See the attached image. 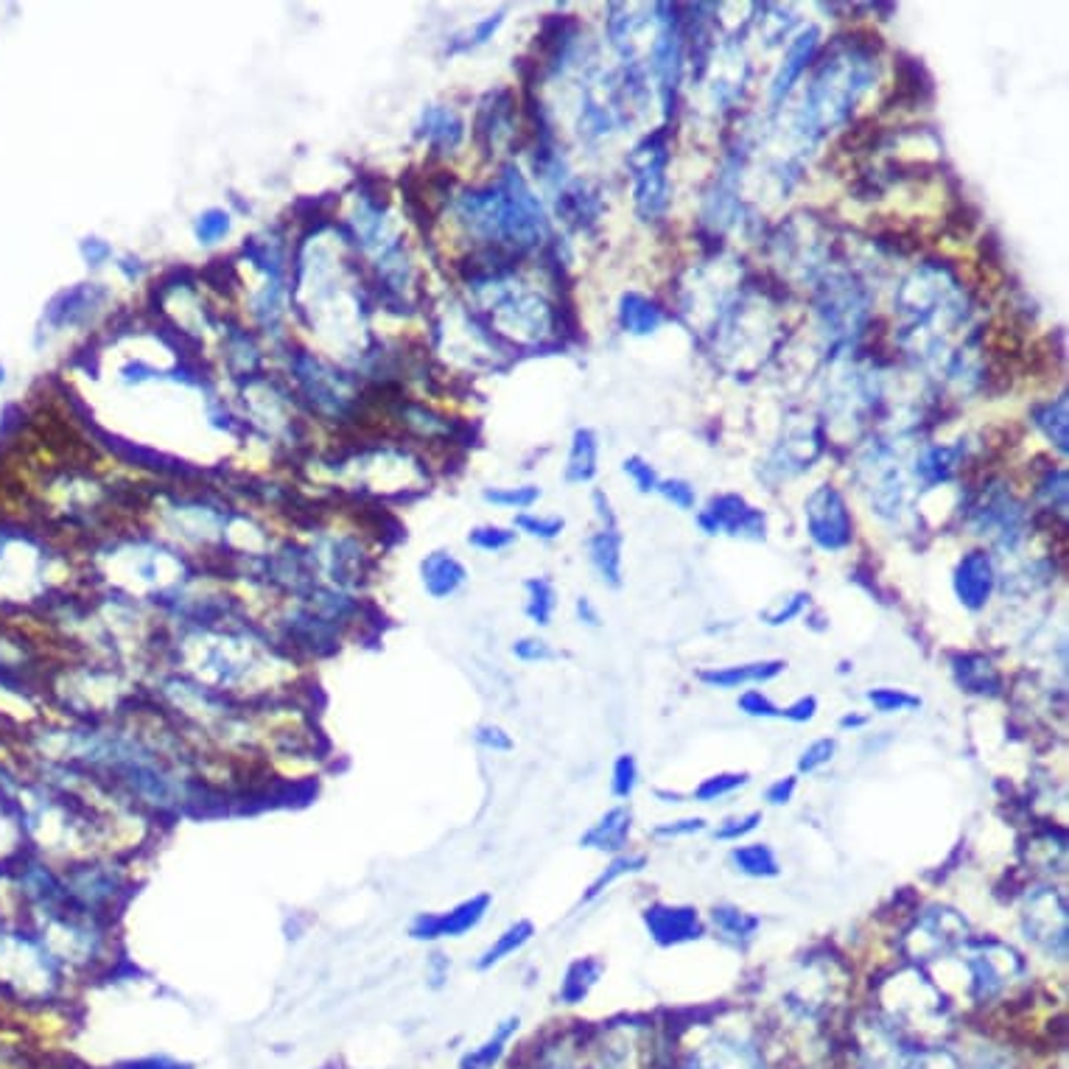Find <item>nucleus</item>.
Returning <instances> with one entry per match:
<instances>
[{
  "instance_id": "f257e3e1",
  "label": "nucleus",
  "mask_w": 1069,
  "mask_h": 1069,
  "mask_svg": "<svg viewBox=\"0 0 1069 1069\" xmlns=\"http://www.w3.org/2000/svg\"><path fill=\"white\" fill-rule=\"evenodd\" d=\"M876 82V50L854 37H837L835 50L820 62L801 110V133L820 135L849 118L860 95Z\"/></svg>"
},
{
  "instance_id": "f03ea898",
  "label": "nucleus",
  "mask_w": 1069,
  "mask_h": 1069,
  "mask_svg": "<svg viewBox=\"0 0 1069 1069\" xmlns=\"http://www.w3.org/2000/svg\"><path fill=\"white\" fill-rule=\"evenodd\" d=\"M669 143L667 129L660 126L630 151L628 165L633 171V202L635 214L644 221H655L664 216L669 205Z\"/></svg>"
},
{
  "instance_id": "7ed1b4c3",
  "label": "nucleus",
  "mask_w": 1069,
  "mask_h": 1069,
  "mask_svg": "<svg viewBox=\"0 0 1069 1069\" xmlns=\"http://www.w3.org/2000/svg\"><path fill=\"white\" fill-rule=\"evenodd\" d=\"M1022 932L1047 957L1064 961L1069 950L1067 899L1058 887L1033 885L1022 901Z\"/></svg>"
},
{
  "instance_id": "20e7f679",
  "label": "nucleus",
  "mask_w": 1069,
  "mask_h": 1069,
  "mask_svg": "<svg viewBox=\"0 0 1069 1069\" xmlns=\"http://www.w3.org/2000/svg\"><path fill=\"white\" fill-rule=\"evenodd\" d=\"M969 941V921L952 907L932 905L919 912L901 935V952L910 961H935Z\"/></svg>"
},
{
  "instance_id": "39448f33",
  "label": "nucleus",
  "mask_w": 1069,
  "mask_h": 1069,
  "mask_svg": "<svg viewBox=\"0 0 1069 1069\" xmlns=\"http://www.w3.org/2000/svg\"><path fill=\"white\" fill-rule=\"evenodd\" d=\"M969 969V995L977 1005H991L1008 991V986L1020 980L1025 972V961L1016 950L1000 941H972V952L966 957Z\"/></svg>"
},
{
  "instance_id": "423d86ee",
  "label": "nucleus",
  "mask_w": 1069,
  "mask_h": 1069,
  "mask_svg": "<svg viewBox=\"0 0 1069 1069\" xmlns=\"http://www.w3.org/2000/svg\"><path fill=\"white\" fill-rule=\"evenodd\" d=\"M969 524L975 534H991L1005 552L1025 541V507L1002 482H988L980 496L972 498Z\"/></svg>"
},
{
  "instance_id": "0eeeda50",
  "label": "nucleus",
  "mask_w": 1069,
  "mask_h": 1069,
  "mask_svg": "<svg viewBox=\"0 0 1069 1069\" xmlns=\"http://www.w3.org/2000/svg\"><path fill=\"white\" fill-rule=\"evenodd\" d=\"M806 532L812 543L824 552H843L854 541V521L843 493L831 485H820L804 504Z\"/></svg>"
},
{
  "instance_id": "6e6552de",
  "label": "nucleus",
  "mask_w": 1069,
  "mask_h": 1069,
  "mask_svg": "<svg viewBox=\"0 0 1069 1069\" xmlns=\"http://www.w3.org/2000/svg\"><path fill=\"white\" fill-rule=\"evenodd\" d=\"M698 527L705 534H731L743 541H765L768 538V516L759 507H750L739 493L714 496L705 510L698 513Z\"/></svg>"
},
{
  "instance_id": "1a4fd4ad",
  "label": "nucleus",
  "mask_w": 1069,
  "mask_h": 1069,
  "mask_svg": "<svg viewBox=\"0 0 1069 1069\" xmlns=\"http://www.w3.org/2000/svg\"><path fill=\"white\" fill-rule=\"evenodd\" d=\"M491 905V894H476L471 899L460 901V905H453L451 910L417 912L410 924V938L412 941H421V944H435V941H442V938L468 935V932L476 930L485 921Z\"/></svg>"
},
{
  "instance_id": "9d476101",
  "label": "nucleus",
  "mask_w": 1069,
  "mask_h": 1069,
  "mask_svg": "<svg viewBox=\"0 0 1069 1069\" xmlns=\"http://www.w3.org/2000/svg\"><path fill=\"white\" fill-rule=\"evenodd\" d=\"M658 20L660 28L653 39V73L658 79L664 115L669 118L678 104L680 76H683V25H680V18Z\"/></svg>"
},
{
  "instance_id": "9b49d317",
  "label": "nucleus",
  "mask_w": 1069,
  "mask_h": 1069,
  "mask_svg": "<svg viewBox=\"0 0 1069 1069\" xmlns=\"http://www.w3.org/2000/svg\"><path fill=\"white\" fill-rule=\"evenodd\" d=\"M865 291L846 275H831L829 284L820 289L818 311L824 317L826 327H835V334H846L857 327L865 317Z\"/></svg>"
},
{
  "instance_id": "f8f14e48",
  "label": "nucleus",
  "mask_w": 1069,
  "mask_h": 1069,
  "mask_svg": "<svg viewBox=\"0 0 1069 1069\" xmlns=\"http://www.w3.org/2000/svg\"><path fill=\"white\" fill-rule=\"evenodd\" d=\"M997 585V568L991 554L982 549H972L961 558L955 574H952V588H955L957 602L966 610L977 613L988 605Z\"/></svg>"
},
{
  "instance_id": "ddd939ff",
  "label": "nucleus",
  "mask_w": 1069,
  "mask_h": 1069,
  "mask_svg": "<svg viewBox=\"0 0 1069 1069\" xmlns=\"http://www.w3.org/2000/svg\"><path fill=\"white\" fill-rule=\"evenodd\" d=\"M642 919L658 946H680L703 938V921L689 905H653L642 912Z\"/></svg>"
},
{
  "instance_id": "4468645a",
  "label": "nucleus",
  "mask_w": 1069,
  "mask_h": 1069,
  "mask_svg": "<svg viewBox=\"0 0 1069 1069\" xmlns=\"http://www.w3.org/2000/svg\"><path fill=\"white\" fill-rule=\"evenodd\" d=\"M818 45H820L818 25H806L804 32L795 34L793 43H790V48H786L784 59H781L779 70H775L773 84H770V101H773V107H779L781 101L790 95V90L795 88V82L801 79V73L809 68L812 59H815V54H818Z\"/></svg>"
},
{
  "instance_id": "2eb2a0df",
  "label": "nucleus",
  "mask_w": 1069,
  "mask_h": 1069,
  "mask_svg": "<svg viewBox=\"0 0 1069 1069\" xmlns=\"http://www.w3.org/2000/svg\"><path fill=\"white\" fill-rule=\"evenodd\" d=\"M680 1069H761V1058L739 1038L720 1036L689 1053Z\"/></svg>"
},
{
  "instance_id": "dca6fc26",
  "label": "nucleus",
  "mask_w": 1069,
  "mask_h": 1069,
  "mask_svg": "<svg viewBox=\"0 0 1069 1069\" xmlns=\"http://www.w3.org/2000/svg\"><path fill=\"white\" fill-rule=\"evenodd\" d=\"M952 675L963 692L977 694V698H997L1002 692V675L986 655L980 653H957L952 655Z\"/></svg>"
},
{
  "instance_id": "f3484780",
  "label": "nucleus",
  "mask_w": 1069,
  "mask_h": 1069,
  "mask_svg": "<svg viewBox=\"0 0 1069 1069\" xmlns=\"http://www.w3.org/2000/svg\"><path fill=\"white\" fill-rule=\"evenodd\" d=\"M421 583L432 599H448L468 583V568L451 552H432L421 560Z\"/></svg>"
},
{
  "instance_id": "a211bd4d",
  "label": "nucleus",
  "mask_w": 1069,
  "mask_h": 1069,
  "mask_svg": "<svg viewBox=\"0 0 1069 1069\" xmlns=\"http://www.w3.org/2000/svg\"><path fill=\"white\" fill-rule=\"evenodd\" d=\"M786 669L784 660H754V664H734V667L703 669L698 678L711 689H739V686L770 683Z\"/></svg>"
},
{
  "instance_id": "6ab92c4d",
  "label": "nucleus",
  "mask_w": 1069,
  "mask_h": 1069,
  "mask_svg": "<svg viewBox=\"0 0 1069 1069\" xmlns=\"http://www.w3.org/2000/svg\"><path fill=\"white\" fill-rule=\"evenodd\" d=\"M630 829H633V815H630L628 806H613V809L605 812L602 818L579 837V846L583 849L619 854L628 846Z\"/></svg>"
},
{
  "instance_id": "aec40b11",
  "label": "nucleus",
  "mask_w": 1069,
  "mask_h": 1069,
  "mask_svg": "<svg viewBox=\"0 0 1069 1069\" xmlns=\"http://www.w3.org/2000/svg\"><path fill=\"white\" fill-rule=\"evenodd\" d=\"M966 460V446L963 440L957 446H927L916 457V479L924 487L946 485L957 473L961 462Z\"/></svg>"
},
{
  "instance_id": "412c9836",
  "label": "nucleus",
  "mask_w": 1069,
  "mask_h": 1069,
  "mask_svg": "<svg viewBox=\"0 0 1069 1069\" xmlns=\"http://www.w3.org/2000/svg\"><path fill=\"white\" fill-rule=\"evenodd\" d=\"M588 560L594 572L599 574L605 585L619 588L622 585V534L619 529H599L588 541Z\"/></svg>"
},
{
  "instance_id": "4be33fe9",
  "label": "nucleus",
  "mask_w": 1069,
  "mask_h": 1069,
  "mask_svg": "<svg viewBox=\"0 0 1069 1069\" xmlns=\"http://www.w3.org/2000/svg\"><path fill=\"white\" fill-rule=\"evenodd\" d=\"M664 309L650 297L639 295V291H624L619 297V325L624 334L630 336H650L664 325Z\"/></svg>"
},
{
  "instance_id": "5701e85b",
  "label": "nucleus",
  "mask_w": 1069,
  "mask_h": 1069,
  "mask_svg": "<svg viewBox=\"0 0 1069 1069\" xmlns=\"http://www.w3.org/2000/svg\"><path fill=\"white\" fill-rule=\"evenodd\" d=\"M1025 854L1027 862L1036 871H1047V874L1056 871V874H1064V865H1067V831L1056 829V826L1038 829L1031 837Z\"/></svg>"
},
{
  "instance_id": "b1692460",
  "label": "nucleus",
  "mask_w": 1069,
  "mask_h": 1069,
  "mask_svg": "<svg viewBox=\"0 0 1069 1069\" xmlns=\"http://www.w3.org/2000/svg\"><path fill=\"white\" fill-rule=\"evenodd\" d=\"M421 135L437 149L448 151L457 149L462 143V135H465V124L453 110L448 107H428L423 110L421 115Z\"/></svg>"
},
{
  "instance_id": "393cba45",
  "label": "nucleus",
  "mask_w": 1069,
  "mask_h": 1069,
  "mask_svg": "<svg viewBox=\"0 0 1069 1069\" xmlns=\"http://www.w3.org/2000/svg\"><path fill=\"white\" fill-rule=\"evenodd\" d=\"M599 462V440L591 428H577L572 437V448H568L566 462V482L568 485H583L597 476Z\"/></svg>"
},
{
  "instance_id": "a878e982",
  "label": "nucleus",
  "mask_w": 1069,
  "mask_h": 1069,
  "mask_svg": "<svg viewBox=\"0 0 1069 1069\" xmlns=\"http://www.w3.org/2000/svg\"><path fill=\"white\" fill-rule=\"evenodd\" d=\"M1069 401H1067V392H1061V395L1056 398V401H1047V403H1036L1031 410V417H1033V423H1036V428L1042 432V435L1050 440V446H1056V451L1058 453H1067L1069 451Z\"/></svg>"
},
{
  "instance_id": "bb28decb",
  "label": "nucleus",
  "mask_w": 1069,
  "mask_h": 1069,
  "mask_svg": "<svg viewBox=\"0 0 1069 1069\" xmlns=\"http://www.w3.org/2000/svg\"><path fill=\"white\" fill-rule=\"evenodd\" d=\"M534 938V924L532 921H527V919H521V921H513L507 930L502 932V935L493 941L491 946H487L482 955H479V961H476V972H491L493 966H498V963H504L507 957H513L516 952H521L524 946L529 944Z\"/></svg>"
},
{
  "instance_id": "cd10ccee",
  "label": "nucleus",
  "mask_w": 1069,
  "mask_h": 1069,
  "mask_svg": "<svg viewBox=\"0 0 1069 1069\" xmlns=\"http://www.w3.org/2000/svg\"><path fill=\"white\" fill-rule=\"evenodd\" d=\"M599 210H602L599 194L585 183H572L558 194V214L577 227L597 221Z\"/></svg>"
},
{
  "instance_id": "c85d7f7f",
  "label": "nucleus",
  "mask_w": 1069,
  "mask_h": 1069,
  "mask_svg": "<svg viewBox=\"0 0 1069 1069\" xmlns=\"http://www.w3.org/2000/svg\"><path fill=\"white\" fill-rule=\"evenodd\" d=\"M602 972L605 966L599 957H579V961H574L566 969L563 986H560V1000L566 1002V1005H577V1002H583L585 997L591 995V988L597 986Z\"/></svg>"
},
{
  "instance_id": "c756f323",
  "label": "nucleus",
  "mask_w": 1069,
  "mask_h": 1069,
  "mask_svg": "<svg viewBox=\"0 0 1069 1069\" xmlns=\"http://www.w3.org/2000/svg\"><path fill=\"white\" fill-rule=\"evenodd\" d=\"M731 865H734L739 874L750 876V880H775L781 874L779 857L770 846L765 843H750V846H736L731 851Z\"/></svg>"
},
{
  "instance_id": "7c9ffc66",
  "label": "nucleus",
  "mask_w": 1069,
  "mask_h": 1069,
  "mask_svg": "<svg viewBox=\"0 0 1069 1069\" xmlns=\"http://www.w3.org/2000/svg\"><path fill=\"white\" fill-rule=\"evenodd\" d=\"M711 921L723 932V938H728L731 944L736 946H748L754 941V935L759 932L761 919L754 916L748 910H739L734 905H720L711 910Z\"/></svg>"
},
{
  "instance_id": "2f4dec72",
  "label": "nucleus",
  "mask_w": 1069,
  "mask_h": 1069,
  "mask_svg": "<svg viewBox=\"0 0 1069 1069\" xmlns=\"http://www.w3.org/2000/svg\"><path fill=\"white\" fill-rule=\"evenodd\" d=\"M518 1025H521V1020H518V1016L504 1020L502 1025H498L496 1031L491 1033V1038H487L485 1045H479L476 1050H471V1053H465V1056H462L460 1069H493L496 1067V1064L502 1061L504 1050H507V1042H510V1038L518 1033Z\"/></svg>"
},
{
  "instance_id": "473e14b6",
  "label": "nucleus",
  "mask_w": 1069,
  "mask_h": 1069,
  "mask_svg": "<svg viewBox=\"0 0 1069 1069\" xmlns=\"http://www.w3.org/2000/svg\"><path fill=\"white\" fill-rule=\"evenodd\" d=\"M524 591H527L524 613L529 617V622L538 624V628H549L554 610H558V591H554V585L547 577H532L524 583Z\"/></svg>"
},
{
  "instance_id": "72a5a7b5",
  "label": "nucleus",
  "mask_w": 1069,
  "mask_h": 1069,
  "mask_svg": "<svg viewBox=\"0 0 1069 1069\" xmlns=\"http://www.w3.org/2000/svg\"><path fill=\"white\" fill-rule=\"evenodd\" d=\"M647 865V857L644 854H633V857H617V860L610 862L608 869L602 871V874L597 876V880L591 882V887L585 890V896H583V901L588 905V901H594V899H599V896L608 890L613 882H619L622 876H628V874H639V871Z\"/></svg>"
},
{
  "instance_id": "f704fd0d",
  "label": "nucleus",
  "mask_w": 1069,
  "mask_h": 1069,
  "mask_svg": "<svg viewBox=\"0 0 1069 1069\" xmlns=\"http://www.w3.org/2000/svg\"><path fill=\"white\" fill-rule=\"evenodd\" d=\"M1036 498L1045 504L1047 513L1064 516V510H1067V471L1064 468H1050L1045 476L1038 479Z\"/></svg>"
},
{
  "instance_id": "c9c22d12",
  "label": "nucleus",
  "mask_w": 1069,
  "mask_h": 1069,
  "mask_svg": "<svg viewBox=\"0 0 1069 1069\" xmlns=\"http://www.w3.org/2000/svg\"><path fill=\"white\" fill-rule=\"evenodd\" d=\"M745 784H748V773L709 775V779H703L698 786H694L692 798L700 801V804H711V801H720L725 798V795L736 793V790H743Z\"/></svg>"
},
{
  "instance_id": "e433bc0d",
  "label": "nucleus",
  "mask_w": 1069,
  "mask_h": 1069,
  "mask_svg": "<svg viewBox=\"0 0 1069 1069\" xmlns=\"http://www.w3.org/2000/svg\"><path fill=\"white\" fill-rule=\"evenodd\" d=\"M487 504H496V507H507V510H529L538 498H541V491L532 485L524 487H487L482 493Z\"/></svg>"
},
{
  "instance_id": "4c0bfd02",
  "label": "nucleus",
  "mask_w": 1069,
  "mask_h": 1069,
  "mask_svg": "<svg viewBox=\"0 0 1069 1069\" xmlns=\"http://www.w3.org/2000/svg\"><path fill=\"white\" fill-rule=\"evenodd\" d=\"M869 703L874 705L876 711H882V714H896V711L921 709V698H916V694L905 692V689H890V686H880V689H871V692H869Z\"/></svg>"
},
{
  "instance_id": "58836bf2",
  "label": "nucleus",
  "mask_w": 1069,
  "mask_h": 1069,
  "mask_svg": "<svg viewBox=\"0 0 1069 1069\" xmlns=\"http://www.w3.org/2000/svg\"><path fill=\"white\" fill-rule=\"evenodd\" d=\"M518 541L516 529L504 527H476L468 532V543L479 552H504Z\"/></svg>"
},
{
  "instance_id": "ea45409f",
  "label": "nucleus",
  "mask_w": 1069,
  "mask_h": 1069,
  "mask_svg": "<svg viewBox=\"0 0 1069 1069\" xmlns=\"http://www.w3.org/2000/svg\"><path fill=\"white\" fill-rule=\"evenodd\" d=\"M502 23H504V9H502V12L491 14V18L479 20V23L473 25V28H468V32L462 34V37L453 39L451 54H453V50H471V48H479V45L491 43L493 34H496L498 28H502Z\"/></svg>"
},
{
  "instance_id": "a19ab883",
  "label": "nucleus",
  "mask_w": 1069,
  "mask_h": 1069,
  "mask_svg": "<svg viewBox=\"0 0 1069 1069\" xmlns=\"http://www.w3.org/2000/svg\"><path fill=\"white\" fill-rule=\"evenodd\" d=\"M516 527L521 529V532L538 538V541H554V538H560V534H563V529H566V521H563V518H558V516L543 518V516H532V513H521V516L516 518Z\"/></svg>"
},
{
  "instance_id": "79ce46f5",
  "label": "nucleus",
  "mask_w": 1069,
  "mask_h": 1069,
  "mask_svg": "<svg viewBox=\"0 0 1069 1069\" xmlns=\"http://www.w3.org/2000/svg\"><path fill=\"white\" fill-rule=\"evenodd\" d=\"M806 605H809V594H806V591H795L793 597L781 599V602L775 605V608L761 610V622L770 624V628H781V624H786V622H793V619H798L801 613H804Z\"/></svg>"
},
{
  "instance_id": "37998d69",
  "label": "nucleus",
  "mask_w": 1069,
  "mask_h": 1069,
  "mask_svg": "<svg viewBox=\"0 0 1069 1069\" xmlns=\"http://www.w3.org/2000/svg\"><path fill=\"white\" fill-rule=\"evenodd\" d=\"M194 233L196 239H199V244H216V241H221L227 233H230V216L219 208L205 210V214L196 219Z\"/></svg>"
},
{
  "instance_id": "c03bdc74",
  "label": "nucleus",
  "mask_w": 1069,
  "mask_h": 1069,
  "mask_svg": "<svg viewBox=\"0 0 1069 1069\" xmlns=\"http://www.w3.org/2000/svg\"><path fill=\"white\" fill-rule=\"evenodd\" d=\"M635 784H639V765H635L633 756L622 754L617 761H613V781H610L613 795H617V798H630Z\"/></svg>"
},
{
  "instance_id": "a18cd8bd",
  "label": "nucleus",
  "mask_w": 1069,
  "mask_h": 1069,
  "mask_svg": "<svg viewBox=\"0 0 1069 1069\" xmlns=\"http://www.w3.org/2000/svg\"><path fill=\"white\" fill-rule=\"evenodd\" d=\"M835 754H837V739H818V743H812L809 748L801 754V759H798V773H815V770H820V768H826L831 759H835Z\"/></svg>"
},
{
  "instance_id": "49530a36",
  "label": "nucleus",
  "mask_w": 1069,
  "mask_h": 1069,
  "mask_svg": "<svg viewBox=\"0 0 1069 1069\" xmlns=\"http://www.w3.org/2000/svg\"><path fill=\"white\" fill-rule=\"evenodd\" d=\"M513 655L524 664H543V660H554L558 653L549 647V642L538 639V635H524L518 642H513Z\"/></svg>"
},
{
  "instance_id": "de8ad7c7",
  "label": "nucleus",
  "mask_w": 1069,
  "mask_h": 1069,
  "mask_svg": "<svg viewBox=\"0 0 1069 1069\" xmlns=\"http://www.w3.org/2000/svg\"><path fill=\"white\" fill-rule=\"evenodd\" d=\"M473 739H476L479 748L493 750V754H510V750L516 748L513 736L507 734L502 725H491V723L479 725V728L473 731Z\"/></svg>"
},
{
  "instance_id": "09e8293b",
  "label": "nucleus",
  "mask_w": 1069,
  "mask_h": 1069,
  "mask_svg": "<svg viewBox=\"0 0 1069 1069\" xmlns=\"http://www.w3.org/2000/svg\"><path fill=\"white\" fill-rule=\"evenodd\" d=\"M622 471L633 479V485L639 487V493L658 491V482H660L658 473H655V468L650 465V462H644L642 457H628V460L622 462Z\"/></svg>"
},
{
  "instance_id": "8fccbe9b",
  "label": "nucleus",
  "mask_w": 1069,
  "mask_h": 1069,
  "mask_svg": "<svg viewBox=\"0 0 1069 1069\" xmlns=\"http://www.w3.org/2000/svg\"><path fill=\"white\" fill-rule=\"evenodd\" d=\"M739 711H745L748 717H761V720H784V709L775 705L768 694L761 692H748L739 698Z\"/></svg>"
},
{
  "instance_id": "3c124183",
  "label": "nucleus",
  "mask_w": 1069,
  "mask_h": 1069,
  "mask_svg": "<svg viewBox=\"0 0 1069 1069\" xmlns=\"http://www.w3.org/2000/svg\"><path fill=\"white\" fill-rule=\"evenodd\" d=\"M658 493L667 498L669 504H675L678 510H692L694 507V487L686 482V479H660L658 482Z\"/></svg>"
},
{
  "instance_id": "603ef678",
  "label": "nucleus",
  "mask_w": 1069,
  "mask_h": 1069,
  "mask_svg": "<svg viewBox=\"0 0 1069 1069\" xmlns=\"http://www.w3.org/2000/svg\"><path fill=\"white\" fill-rule=\"evenodd\" d=\"M961 1069H1011V1058L995 1045H977L969 1061Z\"/></svg>"
},
{
  "instance_id": "864d4df0",
  "label": "nucleus",
  "mask_w": 1069,
  "mask_h": 1069,
  "mask_svg": "<svg viewBox=\"0 0 1069 1069\" xmlns=\"http://www.w3.org/2000/svg\"><path fill=\"white\" fill-rule=\"evenodd\" d=\"M759 824H761V812H750V815H743V818L725 820V824L714 831V837H717V840H728L731 843V840H739V837L759 829Z\"/></svg>"
},
{
  "instance_id": "5fc2aeb1",
  "label": "nucleus",
  "mask_w": 1069,
  "mask_h": 1069,
  "mask_svg": "<svg viewBox=\"0 0 1069 1069\" xmlns=\"http://www.w3.org/2000/svg\"><path fill=\"white\" fill-rule=\"evenodd\" d=\"M901 1069H961V1064L950 1056V1053H910L907 1064Z\"/></svg>"
},
{
  "instance_id": "6e6d98bb",
  "label": "nucleus",
  "mask_w": 1069,
  "mask_h": 1069,
  "mask_svg": "<svg viewBox=\"0 0 1069 1069\" xmlns=\"http://www.w3.org/2000/svg\"><path fill=\"white\" fill-rule=\"evenodd\" d=\"M705 829V820L703 818H680V820H669V824H660V826H655L653 829V835L655 837H689V835H698V831H703Z\"/></svg>"
},
{
  "instance_id": "4d7b16f0",
  "label": "nucleus",
  "mask_w": 1069,
  "mask_h": 1069,
  "mask_svg": "<svg viewBox=\"0 0 1069 1069\" xmlns=\"http://www.w3.org/2000/svg\"><path fill=\"white\" fill-rule=\"evenodd\" d=\"M795 790H798V779H795V775H786V779L773 781V784L768 786L765 801H768V804H773V806H784V804H790V801H793Z\"/></svg>"
},
{
  "instance_id": "13d9d810",
  "label": "nucleus",
  "mask_w": 1069,
  "mask_h": 1069,
  "mask_svg": "<svg viewBox=\"0 0 1069 1069\" xmlns=\"http://www.w3.org/2000/svg\"><path fill=\"white\" fill-rule=\"evenodd\" d=\"M815 714H818V700L812 694L798 698L793 705L784 709V720H790V723H809V720H815Z\"/></svg>"
},
{
  "instance_id": "bf43d9fd",
  "label": "nucleus",
  "mask_w": 1069,
  "mask_h": 1069,
  "mask_svg": "<svg viewBox=\"0 0 1069 1069\" xmlns=\"http://www.w3.org/2000/svg\"><path fill=\"white\" fill-rule=\"evenodd\" d=\"M448 972H451V961H448L442 952H435V955L428 957V963H426V977H428V982L435 988H440L442 982L448 980Z\"/></svg>"
},
{
  "instance_id": "052dcab7",
  "label": "nucleus",
  "mask_w": 1069,
  "mask_h": 1069,
  "mask_svg": "<svg viewBox=\"0 0 1069 1069\" xmlns=\"http://www.w3.org/2000/svg\"><path fill=\"white\" fill-rule=\"evenodd\" d=\"M541 1069H594V1067H585V1064H579L577 1058H574V1053H568V1050H563V1053L549 1050L547 1058H543Z\"/></svg>"
},
{
  "instance_id": "680f3d73",
  "label": "nucleus",
  "mask_w": 1069,
  "mask_h": 1069,
  "mask_svg": "<svg viewBox=\"0 0 1069 1069\" xmlns=\"http://www.w3.org/2000/svg\"><path fill=\"white\" fill-rule=\"evenodd\" d=\"M594 510H597V518L602 521V529L617 527V513H613V507H610L608 493L594 491Z\"/></svg>"
},
{
  "instance_id": "e2e57ef3",
  "label": "nucleus",
  "mask_w": 1069,
  "mask_h": 1069,
  "mask_svg": "<svg viewBox=\"0 0 1069 1069\" xmlns=\"http://www.w3.org/2000/svg\"><path fill=\"white\" fill-rule=\"evenodd\" d=\"M577 619L583 624H588V628H599V624H602V617H599V610L594 608V602L588 597H579L577 599Z\"/></svg>"
},
{
  "instance_id": "0e129e2a",
  "label": "nucleus",
  "mask_w": 1069,
  "mask_h": 1069,
  "mask_svg": "<svg viewBox=\"0 0 1069 1069\" xmlns=\"http://www.w3.org/2000/svg\"><path fill=\"white\" fill-rule=\"evenodd\" d=\"M865 725V717L862 714H846L843 720H840V728H862Z\"/></svg>"
},
{
  "instance_id": "69168bd1",
  "label": "nucleus",
  "mask_w": 1069,
  "mask_h": 1069,
  "mask_svg": "<svg viewBox=\"0 0 1069 1069\" xmlns=\"http://www.w3.org/2000/svg\"><path fill=\"white\" fill-rule=\"evenodd\" d=\"M658 798H664V804H683V795H678V793H664V790H658Z\"/></svg>"
}]
</instances>
